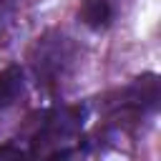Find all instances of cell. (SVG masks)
I'll list each match as a JSON object with an SVG mask.
<instances>
[{
	"instance_id": "obj_1",
	"label": "cell",
	"mask_w": 161,
	"mask_h": 161,
	"mask_svg": "<svg viewBox=\"0 0 161 161\" xmlns=\"http://www.w3.org/2000/svg\"><path fill=\"white\" fill-rule=\"evenodd\" d=\"M23 86H25V75L20 65H8L5 70H0V108L13 106L23 93Z\"/></svg>"
},
{
	"instance_id": "obj_2",
	"label": "cell",
	"mask_w": 161,
	"mask_h": 161,
	"mask_svg": "<svg viewBox=\"0 0 161 161\" xmlns=\"http://www.w3.org/2000/svg\"><path fill=\"white\" fill-rule=\"evenodd\" d=\"M80 20L88 25V28H106L111 23V5L106 0H83L80 5Z\"/></svg>"
},
{
	"instance_id": "obj_3",
	"label": "cell",
	"mask_w": 161,
	"mask_h": 161,
	"mask_svg": "<svg viewBox=\"0 0 161 161\" xmlns=\"http://www.w3.org/2000/svg\"><path fill=\"white\" fill-rule=\"evenodd\" d=\"M25 156V151H20V148H15V146H0V158H23Z\"/></svg>"
}]
</instances>
